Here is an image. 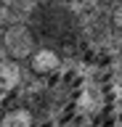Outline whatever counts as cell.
Masks as SVG:
<instances>
[{
    "label": "cell",
    "mask_w": 122,
    "mask_h": 127,
    "mask_svg": "<svg viewBox=\"0 0 122 127\" xmlns=\"http://www.w3.org/2000/svg\"><path fill=\"white\" fill-rule=\"evenodd\" d=\"M3 42H5V50L13 58H27V56L35 53V37L29 32V27H21V24L19 27H8Z\"/></svg>",
    "instance_id": "1"
},
{
    "label": "cell",
    "mask_w": 122,
    "mask_h": 127,
    "mask_svg": "<svg viewBox=\"0 0 122 127\" xmlns=\"http://www.w3.org/2000/svg\"><path fill=\"white\" fill-rule=\"evenodd\" d=\"M58 53L56 50H50V48H40V50H35L32 53V61H29V66H32L35 74H50V71L58 69Z\"/></svg>",
    "instance_id": "2"
},
{
    "label": "cell",
    "mask_w": 122,
    "mask_h": 127,
    "mask_svg": "<svg viewBox=\"0 0 122 127\" xmlns=\"http://www.w3.org/2000/svg\"><path fill=\"white\" fill-rule=\"evenodd\" d=\"M0 127H32V114L29 109H13L3 117Z\"/></svg>",
    "instance_id": "3"
},
{
    "label": "cell",
    "mask_w": 122,
    "mask_h": 127,
    "mask_svg": "<svg viewBox=\"0 0 122 127\" xmlns=\"http://www.w3.org/2000/svg\"><path fill=\"white\" fill-rule=\"evenodd\" d=\"M3 79H8V87H11L13 82H16V69H13V66H11V71L3 69Z\"/></svg>",
    "instance_id": "4"
},
{
    "label": "cell",
    "mask_w": 122,
    "mask_h": 127,
    "mask_svg": "<svg viewBox=\"0 0 122 127\" xmlns=\"http://www.w3.org/2000/svg\"><path fill=\"white\" fill-rule=\"evenodd\" d=\"M8 8H5V5H0V27H3V24H8Z\"/></svg>",
    "instance_id": "5"
},
{
    "label": "cell",
    "mask_w": 122,
    "mask_h": 127,
    "mask_svg": "<svg viewBox=\"0 0 122 127\" xmlns=\"http://www.w3.org/2000/svg\"><path fill=\"white\" fill-rule=\"evenodd\" d=\"M114 24H117V27H122V5L114 11Z\"/></svg>",
    "instance_id": "6"
}]
</instances>
